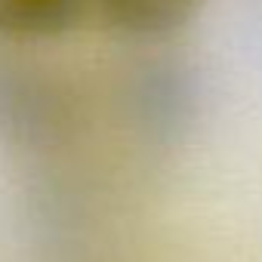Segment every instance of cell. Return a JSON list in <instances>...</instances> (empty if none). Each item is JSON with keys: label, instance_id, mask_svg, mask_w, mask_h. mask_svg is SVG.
Instances as JSON below:
<instances>
[{"label": "cell", "instance_id": "cell-1", "mask_svg": "<svg viewBox=\"0 0 262 262\" xmlns=\"http://www.w3.org/2000/svg\"><path fill=\"white\" fill-rule=\"evenodd\" d=\"M129 105L136 126L148 129L158 142H179L194 126L198 114L194 83L176 62H148L133 83Z\"/></svg>", "mask_w": 262, "mask_h": 262}, {"label": "cell", "instance_id": "cell-2", "mask_svg": "<svg viewBox=\"0 0 262 262\" xmlns=\"http://www.w3.org/2000/svg\"><path fill=\"white\" fill-rule=\"evenodd\" d=\"M108 31L133 40H164L194 22L204 0H90Z\"/></svg>", "mask_w": 262, "mask_h": 262}, {"label": "cell", "instance_id": "cell-3", "mask_svg": "<svg viewBox=\"0 0 262 262\" xmlns=\"http://www.w3.org/2000/svg\"><path fill=\"white\" fill-rule=\"evenodd\" d=\"M86 10L90 0H0V37H59L68 34Z\"/></svg>", "mask_w": 262, "mask_h": 262}]
</instances>
